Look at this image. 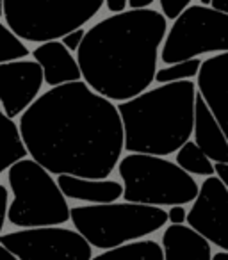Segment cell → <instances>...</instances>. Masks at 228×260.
Instances as JSON below:
<instances>
[{
  "label": "cell",
  "instance_id": "1",
  "mask_svg": "<svg viewBox=\"0 0 228 260\" xmlns=\"http://www.w3.org/2000/svg\"><path fill=\"white\" fill-rule=\"evenodd\" d=\"M18 126L30 159L57 177L107 180L125 150L118 105L84 80L40 94Z\"/></svg>",
  "mask_w": 228,
  "mask_h": 260
},
{
  "label": "cell",
  "instance_id": "2",
  "mask_svg": "<svg viewBox=\"0 0 228 260\" xmlns=\"http://www.w3.org/2000/svg\"><path fill=\"white\" fill-rule=\"evenodd\" d=\"M168 20L157 9L111 15L86 32L77 52L82 80L109 102H128L155 82Z\"/></svg>",
  "mask_w": 228,
  "mask_h": 260
},
{
  "label": "cell",
  "instance_id": "3",
  "mask_svg": "<svg viewBox=\"0 0 228 260\" xmlns=\"http://www.w3.org/2000/svg\"><path fill=\"white\" fill-rule=\"evenodd\" d=\"M196 84L192 80L157 86L118 105L128 153L166 157L191 141Z\"/></svg>",
  "mask_w": 228,
  "mask_h": 260
},
{
  "label": "cell",
  "instance_id": "4",
  "mask_svg": "<svg viewBox=\"0 0 228 260\" xmlns=\"http://www.w3.org/2000/svg\"><path fill=\"white\" fill-rule=\"evenodd\" d=\"M70 217L75 230L91 244V248H120L132 241L166 226L168 212L159 207L138 203H109V205L73 207Z\"/></svg>",
  "mask_w": 228,
  "mask_h": 260
},
{
  "label": "cell",
  "instance_id": "5",
  "mask_svg": "<svg viewBox=\"0 0 228 260\" xmlns=\"http://www.w3.org/2000/svg\"><path fill=\"white\" fill-rule=\"evenodd\" d=\"M127 203L148 207H177L196 200L200 185L175 162L162 157L128 153L118 164Z\"/></svg>",
  "mask_w": 228,
  "mask_h": 260
},
{
  "label": "cell",
  "instance_id": "6",
  "mask_svg": "<svg viewBox=\"0 0 228 260\" xmlns=\"http://www.w3.org/2000/svg\"><path fill=\"white\" fill-rule=\"evenodd\" d=\"M8 184L13 192L8 221L13 226L23 230L47 228L59 226L72 219V209L57 182L32 159H23L9 168Z\"/></svg>",
  "mask_w": 228,
  "mask_h": 260
},
{
  "label": "cell",
  "instance_id": "7",
  "mask_svg": "<svg viewBox=\"0 0 228 260\" xmlns=\"http://www.w3.org/2000/svg\"><path fill=\"white\" fill-rule=\"evenodd\" d=\"M104 0H4L6 25L22 41L50 43L82 29Z\"/></svg>",
  "mask_w": 228,
  "mask_h": 260
},
{
  "label": "cell",
  "instance_id": "8",
  "mask_svg": "<svg viewBox=\"0 0 228 260\" xmlns=\"http://www.w3.org/2000/svg\"><path fill=\"white\" fill-rule=\"evenodd\" d=\"M203 54H228V15L191 4L168 30L159 57L171 66Z\"/></svg>",
  "mask_w": 228,
  "mask_h": 260
},
{
  "label": "cell",
  "instance_id": "9",
  "mask_svg": "<svg viewBox=\"0 0 228 260\" xmlns=\"http://www.w3.org/2000/svg\"><path fill=\"white\" fill-rule=\"evenodd\" d=\"M0 246L18 260H91V244L72 228L47 226L9 232Z\"/></svg>",
  "mask_w": 228,
  "mask_h": 260
},
{
  "label": "cell",
  "instance_id": "10",
  "mask_svg": "<svg viewBox=\"0 0 228 260\" xmlns=\"http://www.w3.org/2000/svg\"><path fill=\"white\" fill-rule=\"evenodd\" d=\"M187 224L209 244L228 251V189L217 177L202 182L198 196L187 210Z\"/></svg>",
  "mask_w": 228,
  "mask_h": 260
},
{
  "label": "cell",
  "instance_id": "11",
  "mask_svg": "<svg viewBox=\"0 0 228 260\" xmlns=\"http://www.w3.org/2000/svg\"><path fill=\"white\" fill-rule=\"evenodd\" d=\"M43 70L36 61H15L0 64V107L8 118L22 116L40 98Z\"/></svg>",
  "mask_w": 228,
  "mask_h": 260
},
{
  "label": "cell",
  "instance_id": "12",
  "mask_svg": "<svg viewBox=\"0 0 228 260\" xmlns=\"http://www.w3.org/2000/svg\"><path fill=\"white\" fill-rule=\"evenodd\" d=\"M196 86L228 139V54L205 59Z\"/></svg>",
  "mask_w": 228,
  "mask_h": 260
},
{
  "label": "cell",
  "instance_id": "13",
  "mask_svg": "<svg viewBox=\"0 0 228 260\" xmlns=\"http://www.w3.org/2000/svg\"><path fill=\"white\" fill-rule=\"evenodd\" d=\"M32 57L43 70V79L48 86L59 87L82 80L77 57H73L61 41L40 45L32 50Z\"/></svg>",
  "mask_w": 228,
  "mask_h": 260
},
{
  "label": "cell",
  "instance_id": "14",
  "mask_svg": "<svg viewBox=\"0 0 228 260\" xmlns=\"http://www.w3.org/2000/svg\"><path fill=\"white\" fill-rule=\"evenodd\" d=\"M192 136H194V143L200 146V150L205 153L210 162L228 164V139L200 93H196L194 102Z\"/></svg>",
  "mask_w": 228,
  "mask_h": 260
},
{
  "label": "cell",
  "instance_id": "15",
  "mask_svg": "<svg viewBox=\"0 0 228 260\" xmlns=\"http://www.w3.org/2000/svg\"><path fill=\"white\" fill-rule=\"evenodd\" d=\"M57 185L66 200L87 202L91 205H109L123 198V184L116 180H87L61 175L57 177Z\"/></svg>",
  "mask_w": 228,
  "mask_h": 260
},
{
  "label": "cell",
  "instance_id": "16",
  "mask_svg": "<svg viewBox=\"0 0 228 260\" xmlns=\"http://www.w3.org/2000/svg\"><path fill=\"white\" fill-rule=\"evenodd\" d=\"M164 260H212L210 244L194 230L182 226L166 228L160 237Z\"/></svg>",
  "mask_w": 228,
  "mask_h": 260
},
{
  "label": "cell",
  "instance_id": "17",
  "mask_svg": "<svg viewBox=\"0 0 228 260\" xmlns=\"http://www.w3.org/2000/svg\"><path fill=\"white\" fill-rule=\"evenodd\" d=\"M27 155L29 153L22 141L20 126L15 123V119L8 118L0 107V175L9 171V168L23 160Z\"/></svg>",
  "mask_w": 228,
  "mask_h": 260
},
{
  "label": "cell",
  "instance_id": "18",
  "mask_svg": "<svg viewBox=\"0 0 228 260\" xmlns=\"http://www.w3.org/2000/svg\"><path fill=\"white\" fill-rule=\"evenodd\" d=\"M91 260H164L162 246L157 241H136L120 248L102 251Z\"/></svg>",
  "mask_w": 228,
  "mask_h": 260
},
{
  "label": "cell",
  "instance_id": "19",
  "mask_svg": "<svg viewBox=\"0 0 228 260\" xmlns=\"http://www.w3.org/2000/svg\"><path fill=\"white\" fill-rule=\"evenodd\" d=\"M177 166L184 170L185 173L200 175V177H214V164L207 159L205 153L200 150V146L194 141H189L177 152Z\"/></svg>",
  "mask_w": 228,
  "mask_h": 260
},
{
  "label": "cell",
  "instance_id": "20",
  "mask_svg": "<svg viewBox=\"0 0 228 260\" xmlns=\"http://www.w3.org/2000/svg\"><path fill=\"white\" fill-rule=\"evenodd\" d=\"M27 55H29L27 45L6 23L0 22V64L23 61Z\"/></svg>",
  "mask_w": 228,
  "mask_h": 260
},
{
  "label": "cell",
  "instance_id": "21",
  "mask_svg": "<svg viewBox=\"0 0 228 260\" xmlns=\"http://www.w3.org/2000/svg\"><path fill=\"white\" fill-rule=\"evenodd\" d=\"M202 64H203V61H200V59H191V61H184V62H178V64H171V66H166V68H160V70H157L155 82H159L160 86H164V84L191 80L192 77H198Z\"/></svg>",
  "mask_w": 228,
  "mask_h": 260
},
{
  "label": "cell",
  "instance_id": "22",
  "mask_svg": "<svg viewBox=\"0 0 228 260\" xmlns=\"http://www.w3.org/2000/svg\"><path fill=\"white\" fill-rule=\"evenodd\" d=\"M191 6V0H159L160 15L166 20H178Z\"/></svg>",
  "mask_w": 228,
  "mask_h": 260
},
{
  "label": "cell",
  "instance_id": "23",
  "mask_svg": "<svg viewBox=\"0 0 228 260\" xmlns=\"http://www.w3.org/2000/svg\"><path fill=\"white\" fill-rule=\"evenodd\" d=\"M86 32H87L86 29H79V30H75V32H72V34H68V36L62 38L61 43L64 45L72 54L73 52H79L80 45H82L84 38H86Z\"/></svg>",
  "mask_w": 228,
  "mask_h": 260
},
{
  "label": "cell",
  "instance_id": "24",
  "mask_svg": "<svg viewBox=\"0 0 228 260\" xmlns=\"http://www.w3.org/2000/svg\"><path fill=\"white\" fill-rule=\"evenodd\" d=\"M8 210H9V191L6 185L0 184V237H2L6 219H8Z\"/></svg>",
  "mask_w": 228,
  "mask_h": 260
},
{
  "label": "cell",
  "instance_id": "25",
  "mask_svg": "<svg viewBox=\"0 0 228 260\" xmlns=\"http://www.w3.org/2000/svg\"><path fill=\"white\" fill-rule=\"evenodd\" d=\"M168 221H170L173 226H182V224L187 221V212L182 205H177V207H171L168 210Z\"/></svg>",
  "mask_w": 228,
  "mask_h": 260
},
{
  "label": "cell",
  "instance_id": "26",
  "mask_svg": "<svg viewBox=\"0 0 228 260\" xmlns=\"http://www.w3.org/2000/svg\"><path fill=\"white\" fill-rule=\"evenodd\" d=\"M105 8L112 15H121V13L127 11L128 0H105Z\"/></svg>",
  "mask_w": 228,
  "mask_h": 260
},
{
  "label": "cell",
  "instance_id": "27",
  "mask_svg": "<svg viewBox=\"0 0 228 260\" xmlns=\"http://www.w3.org/2000/svg\"><path fill=\"white\" fill-rule=\"evenodd\" d=\"M214 173L217 175L221 184L228 189V164H214Z\"/></svg>",
  "mask_w": 228,
  "mask_h": 260
},
{
  "label": "cell",
  "instance_id": "28",
  "mask_svg": "<svg viewBox=\"0 0 228 260\" xmlns=\"http://www.w3.org/2000/svg\"><path fill=\"white\" fill-rule=\"evenodd\" d=\"M210 8L216 9V11H219V13H224V15H228V0H212Z\"/></svg>",
  "mask_w": 228,
  "mask_h": 260
},
{
  "label": "cell",
  "instance_id": "29",
  "mask_svg": "<svg viewBox=\"0 0 228 260\" xmlns=\"http://www.w3.org/2000/svg\"><path fill=\"white\" fill-rule=\"evenodd\" d=\"M0 260H18V258H16L15 255H11L8 249H4L2 246H0Z\"/></svg>",
  "mask_w": 228,
  "mask_h": 260
},
{
  "label": "cell",
  "instance_id": "30",
  "mask_svg": "<svg viewBox=\"0 0 228 260\" xmlns=\"http://www.w3.org/2000/svg\"><path fill=\"white\" fill-rule=\"evenodd\" d=\"M212 260H228V251H217V253H214Z\"/></svg>",
  "mask_w": 228,
  "mask_h": 260
},
{
  "label": "cell",
  "instance_id": "31",
  "mask_svg": "<svg viewBox=\"0 0 228 260\" xmlns=\"http://www.w3.org/2000/svg\"><path fill=\"white\" fill-rule=\"evenodd\" d=\"M0 16H4V0H0Z\"/></svg>",
  "mask_w": 228,
  "mask_h": 260
}]
</instances>
